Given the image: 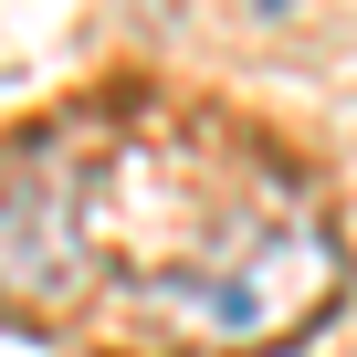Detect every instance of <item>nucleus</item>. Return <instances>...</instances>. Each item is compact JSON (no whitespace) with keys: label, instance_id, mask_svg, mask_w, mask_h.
<instances>
[{"label":"nucleus","instance_id":"obj_1","mask_svg":"<svg viewBox=\"0 0 357 357\" xmlns=\"http://www.w3.org/2000/svg\"><path fill=\"white\" fill-rule=\"evenodd\" d=\"M95 294L84 190L53 158H0V305L11 315H74Z\"/></svg>","mask_w":357,"mask_h":357},{"label":"nucleus","instance_id":"obj_2","mask_svg":"<svg viewBox=\"0 0 357 357\" xmlns=\"http://www.w3.org/2000/svg\"><path fill=\"white\" fill-rule=\"evenodd\" d=\"M326 294H336V242H326V231H252L242 252H221L211 273L178 284V315L252 347V336L305 326Z\"/></svg>","mask_w":357,"mask_h":357}]
</instances>
